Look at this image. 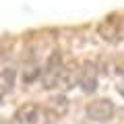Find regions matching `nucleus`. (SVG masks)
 <instances>
[{
    "mask_svg": "<svg viewBox=\"0 0 124 124\" xmlns=\"http://www.w3.org/2000/svg\"><path fill=\"white\" fill-rule=\"evenodd\" d=\"M97 35L108 44H120L124 41V15L112 13L97 25Z\"/></svg>",
    "mask_w": 124,
    "mask_h": 124,
    "instance_id": "obj_2",
    "label": "nucleus"
},
{
    "mask_svg": "<svg viewBox=\"0 0 124 124\" xmlns=\"http://www.w3.org/2000/svg\"><path fill=\"white\" fill-rule=\"evenodd\" d=\"M64 70H66V64L62 60L60 50H54L52 54L46 60L44 72H41V87L44 89H60V81L64 77Z\"/></svg>",
    "mask_w": 124,
    "mask_h": 124,
    "instance_id": "obj_1",
    "label": "nucleus"
},
{
    "mask_svg": "<svg viewBox=\"0 0 124 124\" xmlns=\"http://www.w3.org/2000/svg\"><path fill=\"white\" fill-rule=\"evenodd\" d=\"M79 85L85 93H93L97 89V66L93 62H85L79 66Z\"/></svg>",
    "mask_w": 124,
    "mask_h": 124,
    "instance_id": "obj_5",
    "label": "nucleus"
},
{
    "mask_svg": "<svg viewBox=\"0 0 124 124\" xmlns=\"http://www.w3.org/2000/svg\"><path fill=\"white\" fill-rule=\"evenodd\" d=\"M17 85V68L6 66L0 70V99H4Z\"/></svg>",
    "mask_w": 124,
    "mask_h": 124,
    "instance_id": "obj_6",
    "label": "nucleus"
},
{
    "mask_svg": "<svg viewBox=\"0 0 124 124\" xmlns=\"http://www.w3.org/2000/svg\"><path fill=\"white\" fill-rule=\"evenodd\" d=\"M39 118H41V108L33 101H27V103L17 108L10 124H37Z\"/></svg>",
    "mask_w": 124,
    "mask_h": 124,
    "instance_id": "obj_4",
    "label": "nucleus"
},
{
    "mask_svg": "<svg viewBox=\"0 0 124 124\" xmlns=\"http://www.w3.org/2000/svg\"><path fill=\"white\" fill-rule=\"evenodd\" d=\"M116 89L120 91V95H124V77H122V79L118 81V83H116Z\"/></svg>",
    "mask_w": 124,
    "mask_h": 124,
    "instance_id": "obj_8",
    "label": "nucleus"
},
{
    "mask_svg": "<svg viewBox=\"0 0 124 124\" xmlns=\"http://www.w3.org/2000/svg\"><path fill=\"white\" fill-rule=\"evenodd\" d=\"M85 114H87V118L93 120V122H110V120L116 118V106L110 99L97 97V99H93V101L87 103Z\"/></svg>",
    "mask_w": 124,
    "mask_h": 124,
    "instance_id": "obj_3",
    "label": "nucleus"
},
{
    "mask_svg": "<svg viewBox=\"0 0 124 124\" xmlns=\"http://www.w3.org/2000/svg\"><path fill=\"white\" fill-rule=\"evenodd\" d=\"M41 72L44 70L39 68V64H37V60L33 56L25 60V64H23V81H25V83H33Z\"/></svg>",
    "mask_w": 124,
    "mask_h": 124,
    "instance_id": "obj_7",
    "label": "nucleus"
}]
</instances>
